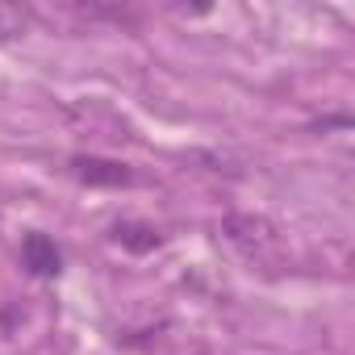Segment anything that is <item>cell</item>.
<instances>
[{
  "label": "cell",
  "instance_id": "6da1fadb",
  "mask_svg": "<svg viewBox=\"0 0 355 355\" xmlns=\"http://www.w3.org/2000/svg\"><path fill=\"white\" fill-rule=\"evenodd\" d=\"M222 234L226 243L239 251V259L251 268V272H263V276H276L284 268V234L263 218V214H226L222 218Z\"/></svg>",
  "mask_w": 355,
  "mask_h": 355
},
{
  "label": "cell",
  "instance_id": "7a4b0ae2",
  "mask_svg": "<svg viewBox=\"0 0 355 355\" xmlns=\"http://www.w3.org/2000/svg\"><path fill=\"white\" fill-rule=\"evenodd\" d=\"M71 175L88 189H130L134 171L121 159H101V155H76L71 159Z\"/></svg>",
  "mask_w": 355,
  "mask_h": 355
},
{
  "label": "cell",
  "instance_id": "3957f363",
  "mask_svg": "<svg viewBox=\"0 0 355 355\" xmlns=\"http://www.w3.org/2000/svg\"><path fill=\"white\" fill-rule=\"evenodd\" d=\"M21 263H26L34 276H59V272H63V251L55 247L51 234L30 230V234L21 239Z\"/></svg>",
  "mask_w": 355,
  "mask_h": 355
},
{
  "label": "cell",
  "instance_id": "277c9868",
  "mask_svg": "<svg viewBox=\"0 0 355 355\" xmlns=\"http://www.w3.org/2000/svg\"><path fill=\"white\" fill-rule=\"evenodd\" d=\"M113 239H117L125 251H134V255H146V251H155V247L163 243V234H159L155 226H146V222H117V226H113Z\"/></svg>",
  "mask_w": 355,
  "mask_h": 355
}]
</instances>
